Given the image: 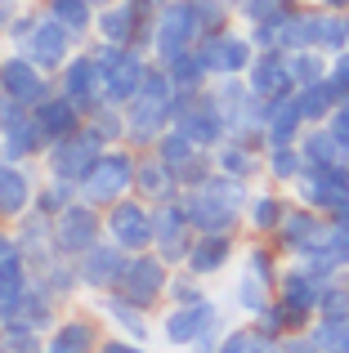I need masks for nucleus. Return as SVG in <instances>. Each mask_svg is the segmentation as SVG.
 I'll return each mask as SVG.
<instances>
[{
  "mask_svg": "<svg viewBox=\"0 0 349 353\" xmlns=\"http://www.w3.org/2000/svg\"><path fill=\"white\" fill-rule=\"evenodd\" d=\"M174 125H179L192 143H201L206 152H215L228 139V125H224V117H219L215 99H210V85L206 90H179V94H174Z\"/></svg>",
  "mask_w": 349,
  "mask_h": 353,
  "instance_id": "13",
  "label": "nucleus"
},
{
  "mask_svg": "<svg viewBox=\"0 0 349 353\" xmlns=\"http://www.w3.org/2000/svg\"><path fill=\"white\" fill-rule=\"evenodd\" d=\"M228 322H233L228 300L219 304L215 295L206 291L201 300L166 304V309L157 313V345L188 349V353H219V340H224Z\"/></svg>",
  "mask_w": 349,
  "mask_h": 353,
  "instance_id": "1",
  "label": "nucleus"
},
{
  "mask_svg": "<svg viewBox=\"0 0 349 353\" xmlns=\"http://www.w3.org/2000/svg\"><path fill=\"white\" fill-rule=\"evenodd\" d=\"M327 130L336 134V143L349 152V99H341V108H336L332 117H327Z\"/></svg>",
  "mask_w": 349,
  "mask_h": 353,
  "instance_id": "55",
  "label": "nucleus"
},
{
  "mask_svg": "<svg viewBox=\"0 0 349 353\" xmlns=\"http://www.w3.org/2000/svg\"><path fill=\"white\" fill-rule=\"evenodd\" d=\"M86 121L99 130V134H103L108 148H112V143H126V103H112V99H103V103H99Z\"/></svg>",
  "mask_w": 349,
  "mask_h": 353,
  "instance_id": "48",
  "label": "nucleus"
},
{
  "mask_svg": "<svg viewBox=\"0 0 349 353\" xmlns=\"http://www.w3.org/2000/svg\"><path fill=\"white\" fill-rule=\"evenodd\" d=\"M14 233H18V246H23L27 264H45L50 255H59L54 250V215H45V210H27L23 219H14Z\"/></svg>",
  "mask_w": 349,
  "mask_h": 353,
  "instance_id": "32",
  "label": "nucleus"
},
{
  "mask_svg": "<svg viewBox=\"0 0 349 353\" xmlns=\"http://www.w3.org/2000/svg\"><path fill=\"white\" fill-rule=\"evenodd\" d=\"M148 5H152V9H161V5H170V0H148Z\"/></svg>",
  "mask_w": 349,
  "mask_h": 353,
  "instance_id": "61",
  "label": "nucleus"
},
{
  "mask_svg": "<svg viewBox=\"0 0 349 353\" xmlns=\"http://www.w3.org/2000/svg\"><path fill=\"white\" fill-rule=\"evenodd\" d=\"M0 353H45V331L23 318L0 322Z\"/></svg>",
  "mask_w": 349,
  "mask_h": 353,
  "instance_id": "44",
  "label": "nucleus"
},
{
  "mask_svg": "<svg viewBox=\"0 0 349 353\" xmlns=\"http://www.w3.org/2000/svg\"><path fill=\"white\" fill-rule=\"evenodd\" d=\"M41 188V165L36 161H0V219L14 224L36 206Z\"/></svg>",
  "mask_w": 349,
  "mask_h": 353,
  "instance_id": "23",
  "label": "nucleus"
},
{
  "mask_svg": "<svg viewBox=\"0 0 349 353\" xmlns=\"http://www.w3.org/2000/svg\"><path fill=\"white\" fill-rule=\"evenodd\" d=\"M134 197H143V201H152V206H161V201H174V197H183V183H179V174L170 170L166 161H161L157 152H139V165H134Z\"/></svg>",
  "mask_w": 349,
  "mask_h": 353,
  "instance_id": "29",
  "label": "nucleus"
},
{
  "mask_svg": "<svg viewBox=\"0 0 349 353\" xmlns=\"http://www.w3.org/2000/svg\"><path fill=\"white\" fill-rule=\"evenodd\" d=\"M54 90H59V94H68L86 117L103 103L108 94H103V68H99L94 45H81V50L72 54L59 72H54Z\"/></svg>",
  "mask_w": 349,
  "mask_h": 353,
  "instance_id": "16",
  "label": "nucleus"
},
{
  "mask_svg": "<svg viewBox=\"0 0 349 353\" xmlns=\"http://www.w3.org/2000/svg\"><path fill=\"white\" fill-rule=\"evenodd\" d=\"M86 304L99 313V318H103V327H108V331H117V336L134 340L139 349L157 345V313H152V309H143V304H134V300H126L121 291L86 295Z\"/></svg>",
  "mask_w": 349,
  "mask_h": 353,
  "instance_id": "11",
  "label": "nucleus"
},
{
  "mask_svg": "<svg viewBox=\"0 0 349 353\" xmlns=\"http://www.w3.org/2000/svg\"><path fill=\"white\" fill-rule=\"evenodd\" d=\"M134 165H139V152H134L130 143H112L99 152V161L90 165V174L77 183L81 188V201H90V206H112V201L130 197L134 192Z\"/></svg>",
  "mask_w": 349,
  "mask_h": 353,
  "instance_id": "5",
  "label": "nucleus"
},
{
  "mask_svg": "<svg viewBox=\"0 0 349 353\" xmlns=\"http://www.w3.org/2000/svg\"><path fill=\"white\" fill-rule=\"evenodd\" d=\"M152 233H157V219H152V201L143 197H121L112 206H103V237L117 241L121 250L139 255V250H152Z\"/></svg>",
  "mask_w": 349,
  "mask_h": 353,
  "instance_id": "10",
  "label": "nucleus"
},
{
  "mask_svg": "<svg viewBox=\"0 0 349 353\" xmlns=\"http://www.w3.org/2000/svg\"><path fill=\"white\" fill-rule=\"evenodd\" d=\"M90 5H94V9H103V5H112V0H90Z\"/></svg>",
  "mask_w": 349,
  "mask_h": 353,
  "instance_id": "60",
  "label": "nucleus"
},
{
  "mask_svg": "<svg viewBox=\"0 0 349 353\" xmlns=\"http://www.w3.org/2000/svg\"><path fill=\"white\" fill-rule=\"evenodd\" d=\"M94 241H103V210L90 201H72L68 210L54 215V250L68 259H81Z\"/></svg>",
  "mask_w": 349,
  "mask_h": 353,
  "instance_id": "18",
  "label": "nucleus"
},
{
  "mask_svg": "<svg viewBox=\"0 0 349 353\" xmlns=\"http://www.w3.org/2000/svg\"><path fill=\"white\" fill-rule=\"evenodd\" d=\"M246 85H251L264 103L278 99V94H291V90H296V81H291V54L282 50V45L255 50L251 68H246Z\"/></svg>",
  "mask_w": 349,
  "mask_h": 353,
  "instance_id": "27",
  "label": "nucleus"
},
{
  "mask_svg": "<svg viewBox=\"0 0 349 353\" xmlns=\"http://www.w3.org/2000/svg\"><path fill=\"white\" fill-rule=\"evenodd\" d=\"M32 273H36V282H41L59 304H77V300H86V291H81V273H77V259H68V255H50L45 264H36Z\"/></svg>",
  "mask_w": 349,
  "mask_h": 353,
  "instance_id": "33",
  "label": "nucleus"
},
{
  "mask_svg": "<svg viewBox=\"0 0 349 353\" xmlns=\"http://www.w3.org/2000/svg\"><path fill=\"white\" fill-rule=\"evenodd\" d=\"M237 255H242V237L237 233H197L188 255H183V268H192L197 277L210 282V277H224L237 264Z\"/></svg>",
  "mask_w": 349,
  "mask_h": 353,
  "instance_id": "26",
  "label": "nucleus"
},
{
  "mask_svg": "<svg viewBox=\"0 0 349 353\" xmlns=\"http://www.w3.org/2000/svg\"><path fill=\"white\" fill-rule=\"evenodd\" d=\"M103 336L108 327L94 309H63V318L45 336V353H99Z\"/></svg>",
  "mask_w": 349,
  "mask_h": 353,
  "instance_id": "20",
  "label": "nucleus"
},
{
  "mask_svg": "<svg viewBox=\"0 0 349 353\" xmlns=\"http://www.w3.org/2000/svg\"><path fill=\"white\" fill-rule=\"evenodd\" d=\"M77 197H81V188H77L72 179L41 174V188H36V210H45V215H59V210H68Z\"/></svg>",
  "mask_w": 349,
  "mask_h": 353,
  "instance_id": "46",
  "label": "nucleus"
},
{
  "mask_svg": "<svg viewBox=\"0 0 349 353\" xmlns=\"http://www.w3.org/2000/svg\"><path fill=\"white\" fill-rule=\"evenodd\" d=\"M192 9H197L201 36H206V32H224V27H233V23H237L233 0H192Z\"/></svg>",
  "mask_w": 349,
  "mask_h": 353,
  "instance_id": "51",
  "label": "nucleus"
},
{
  "mask_svg": "<svg viewBox=\"0 0 349 353\" xmlns=\"http://www.w3.org/2000/svg\"><path fill=\"white\" fill-rule=\"evenodd\" d=\"M300 174H305L300 143H264V179L278 183V188H291Z\"/></svg>",
  "mask_w": 349,
  "mask_h": 353,
  "instance_id": "40",
  "label": "nucleus"
},
{
  "mask_svg": "<svg viewBox=\"0 0 349 353\" xmlns=\"http://www.w3.org/2000/svg\"><path fill=\"white\" fill-rule=\"evenodd\" d=\"M305 336L314 345V353H349V313H336V318L318 313L305 327Z\"/></svg>",
  "mask_w": 349,
  "mask_h": 353,
  "instance_id": "42",
  "label": "nucleus"
},
{
  "mask_svg": "<svg viewBox=\"0 0 349 353\" xmlns=\"http://www.w3.org/2000/svg\"><path fill=\"white\" fill-rule=\"evenodd\" d=\"M210 161H215V170L233 174V179H246V183L264 179V148L242 143V139H224V143L210 152Z\"/></svg>",
  "mask_w": 349,
  "mask_h": 353,
  "instance_id": "31",
  "label": "nucleus"
},
{
  "mask_svg": "<svg viewBox=\"0 0 349 353\" xmlns=\"http://www.w3.org/2000/svg\"><path fill=\"white\" fill-rule=\"evenodd\" d=\"M197 54H201V63H206L210 81L246 77V68H251V59H255V41L246 36L242 23H233V27H224V32H206L201 36Z\"/></svg>",
  "mask_w": 349,
  "mask_h": 353,
  "instance_id": "15",
  "label": "nucleus"
},
{
  "mask_svg": "<svg viewBox=\"0 0 349 353\" xmlns=\"http://www.w3.org/2000/svg\"><path fill=\"white\" fill-rule=\"evenodd\" d=\"M201 41V23H197V9H192V0H170V5L157 9V18H152V32H148V54L152 63H174L179 54L197 50Z\"/></svg>",
  "mask_w": 349,
  "mask_h": 353,
  "instance_id": "7",
  "label": "nucleus"
},
{
  "mask_svg": "<svg viewBox=\"0 0 349 353\" xmlns=\"http://www.w3.org/2000/svg\"><path fill=\"white\" fill-rule=\"evenodd\" d=\"M77 50H81V41H77V36H72L68 27L59 23V18L45 14V9H41V23L32 27V36L23 41V54H27L32 63H41L45 72H59V68H63V63H68Z\"/></svg>",
  "mask_w": 349,
  "mask_h": 353,
  "instance_id": "24",
  "label": "nucleus"
},
{
  "mask_svg": "<svg viewBox=\"0 0 349 353\" xmlns=\"http://www.w3.org/2000/svg\"><path fill=\"white\" fill-rule=\"evenodd\" d=\"M32 117H36V125L45 130V139H50V143H54V139H63V134H72L77 125H86V112H81L68 94H59V90H54V94H45L41 103L32 108Z\"/></svg>",
  "mask_w": 349,
  "mask_h": 353,
  "instance_id": "34",
  "label": "nucleus"
},
{
  "mask_svg": "<svg viewBox=\"0 0 349 353\" xmlns=\"http://www.w3.org/2000/svg\"><path fill=\"white\" fill-rule=\"evenodd\" d=\"M327 68H332V54H323V50H296L291 54V81H296V90L323 81Z\"/></svg>",
  "mask_w": 349,
  "mask_h": 353,
  "instance_id": "49",
  "label": "nucleus"
},
{
  "mask_svg": "<svg viewBox=\"0 0 349 353\" xmlns=\"http://www.w3.org/2000/svg\"><path fill=\"white\" fill-rule=\"evenodd\" d=\"M305 108H300V94H278L264 103V143H300L305 134Z\"/></svg>",
  "mask_w": 349,
  "mask_h": 353,
  "instance_id": "30",
  "label": "nucleus"
},
{
  "mask_svg": "<svg viewBox=\"0 0 349 353\" xmlns=\"http://www.w3.org/2000/svg\"><path fill=\"white\" fill-rule=\"evenodd\" d=\"M130 264V250H121L117 241H94L86 255L77 259V273H81V291L86 295H103V291H117L121 286V273Z\"/></svg>",
  "mask_w": 349,
  "mask_h": 353,
  "instance_id": "22",
  "label": "nucleus"
},
{
  "mask_svg": "<svg viewBox=\"0 0 349 353\" xmlns=\"http://www.w3.org/2000/svg\"><path fill=\"white\" fill-rule=\"evenodd\" d=\"M300 157H305V165H336V161H349V152L336 143V134L327 130V121L305 125V134H300Z\"/></svg>",
  "mask_w": 349,
  "mask_h": 353,
  "instance_id": "41",
  "label": "nucleus"
},
{
  "mask_svg": "<svg viewBox=\"0 0 349 353\" xmlns=\"http://www.w3.org/2000/svg\"><path fill=\"white\" fill-rule=\"evenodd\" d=\"M5 9H23V5H32V0H0Z\"/></svg>",
  "mask_w": 349,
  "mask_h": 353,
  "instance_id": "59",
  "label": "nucleus"
},
{
  "mask_svg": "<svg viewBox=\"0 0 349 353\" xmlns=\"http://www.w3.org/2000/svg\"><path fill=\"white\" fill-rule=\"evenodd\" d=\"M157 9L148 0H112L94 14V41L99 45H148Z\"/></svg>",
  "mask_w": 349,
  "mask_h": 353,
  "instance_id": "12",
  "label": "nucleus"
},
{
  "mask_svg": "<svg viewBox=\"0 0 349 353\" xmlns=\"http://www.w3.org/2000/svg\"><path fill=\"white\" fill-rule=\"evenodd\" d=\"M41 23V0H32V5H23L14 18H9V32H5V50H23V41L32 36V27Z\"/></svg>",
  "mask_w": 349,
  "mask_h": 353,
  "instance_id": "52",
  "label": "nucleus"
},
{
  "mask_svg": "<svg viewBox=\"0 0 349 353\" xmlns=\"http://www.w3.org/2000/svg\"><path fill=\"white\" fill-rule=\"evenodd\" d=\"M314 50H323V54H341V50H349V9H323V5H318Z\"/></svg>",
  "mask_w": 349,
  "mask_h": 353,
  "instance_id": "43",
  "label": "nucleus"
},
{
  "mask_svg": "<svg viewBox=\"0 0 349 353\" xmlns=\"http://www.w3.org/2000/svg\"><path fill=\"white\" fill-rule=\"evenodd\" d=\"M224 300H228V309H233L237 318H255V313L273 300V286L260 282L255 273H246V268H233V282H228Z\"/></svg>",
  "mask_w": 349,
  "mask_h": 353,
  "instance_id": "35",
  "label": "nucleus"
},
{
  "mask_svg": "<svg viewBox=\"0 0 349 353\" xmlns=\"http://www.w3.org/2000/svg\"><path fill=\"white\" fill-rule=\"evenodd\" d=\"M94 54H99V68H103V94L112 103H130L152 72L148 45H99L94 41Z\"/></svg>",
  "mask_w": 349,
  "mask_h": 353,
  "instance_id": "6",
  "label": "nucleus"
},
{
  "mask_svg": "<svg viewBox=\"0 0 349 353\" xmlns=\"http://www.w3.org/2000/svg\"><path fill=\"white\" fill-rule=\"evenodd\" d=\"M0 143H5V157H9V161H36V165H41L50 139H45V130L36 125V117L27 112L18 125H9L5 134H0Z\"/></svg>",
  "mask_w": 349,
  "mask_h": 353,
  "instance_id": "36",
  "label": "nucleus"
},
{
  "mask_svg": "<svg viewBox=\"0 0 349 353\" xmlns=\"http://www.w3.org/2000/svg\"><path fill=\"white\" fill-rule=\"evenodd\" d=\"M300 94V108H305V121L309 125H314V121H327L336 112V108H341V90L332 85V81H314V85H305V90H296Z\"/></svg>",
  "mask_w": 349,
  "mask_h": 353,
  "instance_id": "45",
  "label": "nucleus"
},
{
  "mask_svg": "<svg viewBox=\"0 0 349 353\" xmlns=\"http://www.w3.org/2000/svg\"><path fill=\"white\" fill-rule=\"evenodd\" d=\"M103 134H99L94 125H77L72 134H63V139H54L50 148H45V157H41V174H54V179H72V183H81L90 174V165L99 161V152H103Z\"/></svg>",
  "mask_w": 349,
  "mask_h": 353,
  "instance_id": "8",
  "label": "nucleus"
},
{
  "mask_svg": "<svg viewBox=\"0 0 349 353\" xmlns=\"http://www.w3.org/2000/svg\"><path fill=\"white\" fill-rule=\"evenodd\" d=\"M170 273H174V264H166V259H161L157 250H139V255H130V264H126L121 286H117V291H121L126 300L143 304V309L161 313V309H166V286H170Z\"/></svg>",
  "mask_w": 349,
  "mask_h": 353,
  "instance_id": "14",
  "label": "nucleus"
},
{
  "mask_svg": "<svg viewBox=\"0 0 349 353\" xmlns=\"http://www.w3.org/2000/svg\"><path fill=\"white\" fill-rule=\"evenodd\" d=\"M314 5H323V9H349V0H314Z\"/></svg>",
  "mask_w": 349,
  "mask_h": 353,
  "instance_id": "58",
  "label": "nucleus"
},
{
  "mask_svg": "<svg viewBox=\"0 0 349 353\" xmlns=\"http://www.w3.org/2000/svg\"><path fill=\"white\" fill-rule=\"evenodd\" d=\"M201 295H206V277H197L192 268L174 264L170 286H166V304H188V300H201Z\"/></svg>",
  "mask_w": 349,
  "mask_h": 353,
  "instance_id": "50",
  "label": "nucleus"
},
{
  "mask_svg": "<svg viewBox=\"0 0 349 353\" xmlns=\"http://www.w3.org/2000/svg\"><path fill=\"white\" fill-rule=\"evenodd\" d=\"M9 259H27V255H23V246H18L14 224H5V219H0V264H9Z\"/></svg>",
  "mask_w": 349,
  "mask_h": 353,
  "instance_id": "57",
  "label": "nucleus"
},
{
  "mask_svg": "<svg viewBox=\"0 0 349 353\" xmlns=\"http://www.w3.org/2000/svg\"><path fill=\"white\" fill-rule=\"evenodd\" d=\"M282 340L269 336V331L260 327V322L242 318V322H228L224 340H219V353H278Z\"/></svg>",
  "mask_w": 349,
  "mask_h": 353,
  "instance_id": "37",
  "label": "nucleus"
},
{
  "mask_svg": "<svg viewBox=\"0 0 349 353\" xmlns=\"http://www.w3.org/2000/svg\"><path fill=\"white\" fill-rule=\"evenodd\" d=\"M0 90L23 108H36L45 94H54V72L32 63L23 50H0Z\"/></svg>",
  "mask_w": 349,
  "mask_h": 353,
  "instance_id": "19",
  "label": "nucleus"
},
{
  "mask_svg": "<svg viewBox=\"0 0 349 353\" xmlns=\"http://www.w3.org/2000/svg\"><path fill=\"white\" fill-rule=\"evenodd\" d=\"M152 152L161 157V161L170 165L174 174H179V183L183 188H188V183H197V179H206L210 170H215V161H210V152L201 143H192L188 134H183L179 125H170L166 134L157 139V148H152Z\"/></svg>",
  "mask_w": 349,
  "mask_h": 353,
  "instance_id": "25",
  "label": "nucleus"
},
{
  "mask_svg": "<svg viewBox=\"0 0 349 353\" xmlns=\"http://www.w3.org/2000/svg\"><path fill=\"white\" fill-rule=\"evenodd\" d=\"M27 112H32V108H23V103H18V99H9L5 90H0V134H5L9 125H18V121H23Z\"/></svg>",
  "mask_w": 349,
  "mask_h": 353,
  "instance_id": "56",
  "label": "nucleus"
},
{
  "mask_svg": "<svg viewBox=\"0 0 349 353\" xmlns=\"http://www.w3.org/2000/svg\"><path fill=\"white\" fill-rule=\"evenodd\" d=\"M291 197L305 201V206H314V210H323V215H336V210L349 201V161L305 165V174L291 183Z\"/></svg>",
  "mask_w": 349,
  "mask_h": 353,
  "instance_id": "17",
  "label": "nucleus"
},
{
  "mask_svg": "<svg viewBox=\"0 0 349 353\" xmlns=\"http://www.w3.org/2000/svg\"><path fill=\"white\" fill-rule=\"evenodd\" d=\"M152 219H157L152 250H157L166 264H183V255H188L192 237H197V224H192V215H188V206H183V197L152 206Z\"/></svg>",
  "mask_w": 349,
  "mask_h": 353,
  "instance_id": "21",
  "label": "nucleus"
},
{
  "mask_svg": "<svg viewBox=\"0 0 349 353\" xmlns=\"http://www.w3.org/2000/svg\"><path fill=\"white\" fill-rule=\"evenodd\" d=\"M287 206H291V188H278V183L260 179V183L251 188V201H246L242 233H251V237H273V228L282 224Z\"/></svg>",
  "mask_w": 349,
  "mask_h": 353,
  "instance_id": "28",
  "label": "nucleus"
},
{
  "mask_svg": "<svg viewBox=\"0 0 349 353\" xmlns=\"http://www.w3.org/2000/svg\"><path fill=\"white\" fill-rule=\"evenodd\" d=\"M323 255L332 259L336 268H345V273H349V224H336V219H332V233H327Z\"/></svg>",
  "mask_w": 349,
  "mask_h": 353,
  "instance_id": "53",
  "label": "nucleus"
},
{
  "mask_svg": "<svg viewBox=\"0 0 349 353\" xmlns=\"http://www.w3.org/2000/svg\"><path fill=\"white\" fill-rule=\"evenodd\" d=\"M166 72H170L174 90H206L210 85V72H206V63H201L197 50H188V54H179L174 63H166Z\"/></svg>",
  "mask_w": 349,
  "mask_h": 353,
  "instance_id": "47",
  "label": "nucleus"
},
{
  "mask_svg": "<svg viewBox=\"0 0 349 353\" xmlns=\"http://www.w3.org/2000/svg\"><path fill=\"white\" fill-rule=\"evenodd\" d=\"M210 99H215L219 117H224V125H228V139L264 148V99L246 85V77L210 81Z\"/></svg>",
  "mask_w": 349,
  "mask_h": 353,
  "instance_id": "4",
  "label": "nucleus"
},
{
  "mask_svg": "<svg viewBox=\"0 0 349 353\" xmlns=\"http://www.w3.org/2000/svg\"><path fill=\"white\" fill-rule=\"evenodd\" d=\"M251 188L255 183L233 179V174H224V170H210L206 179L188 183V188H183V206H188L197 233H242Z\"/></svg>",
  "mask_w": 349,
  "mask_h": 353,
  "instance_id": "2",
  "label": "nucleus"
},
{
  "mask_svg": "<svg viewBox=\"0 0 349 353\" xmlns=\"http://www.w3.org/2000/svg\"><path fill=\"white\" fill-rule=\"evenodd\" d=\"M41 9L50 18H59L81 45H94V14L99 9L90 5V0H41Z\"/></svg>",
  "mask_w": 349,
  "mask_h": 353,
  "instance_id": "38",
  "label": "nucleus"
},
{
  "mask_svg": "<svg viewBox=\"0 0 349 353\" xmlns=\"http://www.w3.org/2000/svg\"><path fill=\"white\" fill-rule=\"evenodd\" d=\"M174 94H179V90H174L170 72L161 68V63H152L143 90L126 103V143H130L134 152L157 148V139L174 125Z\"/></svg>",
  "mask_w": 349,
  "mask_h": 353,
  "instance_id": "3",
  "label": "nucleus"
},
{
  "mask_svg": "<svg viewBox=\"0 0 349 353\" xmlns=\"http://www.w3.org/2000/svg\"><path fill=\"white\" fill-rule=\"evenodd\" d=\"M27 291H32V264H27V259H9V264H0V322L18 318Z\"/></svg>",
  "mask_w": 349,
  "mask_h": 353,
  "instance_id": "39",
  "label": "nucleus"
},
{
  "mask_svg": "<svg viewBox=\"0 0 349 353\" xmlns=\"http://www.w3.org/2000/svg\"><path fill=\"white\" fill-rule=\"evenodd\" d=\"M327 233H332V215H323V210H314V206L291 197L287 215H282V224L273 228L269 241L287 259H305V255H318V250L327 246Z\"/></svg>",
  "mask_w": 349,
  "mask_h": 353,
  "instance_id": "9",
  "label": "nucleus"
},
{
  "mask_svg": "<svg viewBox=\"0 0 349 353\" xmlns=\"http://www.w3.org/2000/svg\"><path fill=\"white\" fill-rule=\"evenodd\" d=\"M327 81L341 90V99H349V50L332 54V68H327Z\"/></svg>",
  "mask_w": 349,
  "mask_h": 353,
  "instance_id": "54",
  "label": "nucleus"
}]
</instances>
